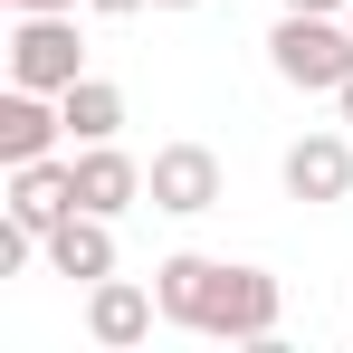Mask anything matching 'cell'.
<instances>
[{"instance_id":"cell-10","label":"cell","mask_w":353,"mask_h":353,"mask_svg":"<svg viewBox=\"0 0 353 353\" xmlns=\"http://www.w3.org/2000/svg\"><path fill=\"white\" fill-rule=\"evenodd\" d=\"M48 268H58V277H77V287L115 277V220H96V210H67L58 230H48Z\"/></svg>"},{"instance_id":"cell-14","label":"cell","mask_w":353,"mask_h":353,"mask_svg":"<svg viewBox=\"0 0 353 353\" xmlns=\"http://www.w3.org/2000/svg\"><path fill=\"white\" fill-rule=\"evenodd\" d=\"M277 10H334V19H344V10H353V0H277Z\"/></svg>"},{"instance_id":"cell-4","label":"cell","mask_w":353,"mask_h":353,"mask_svg":"<svg viewBox=\"0 0 353 353\" xmlns=\"http://www.w3.org/2000/svg\"><path fill=\"white\" fill-rule=\"evenodd\" d=\"M220 191H230V172H220V153H210V143H163V153L143 163V201H153V210H172V220L220 210Z\"/></svg>"},{"instance_id":"cell-5","label":"cell","mask_w":353,"mask_h":353,"mask_svg":"<svg viewBox=\"0 0 353 353\" xmlns=\"http://www.w3.org/2000/svg\"><path fill=\"white\" fill-rule=\"evenodd\" d=\"M287 201H305V210H334L353 191V124H325V134H296L287 143Z\"/></svg>"},{"instance_id":"cell-11","label":"cell","mask_w":353,"mask_h":353,"mask_svg":"<svg viewBox=\"0 0 353 353\" xmlns=\"http://www.w3.org/2000/svg\"><path fill=\"white\" fill-rule=\"evenodd\" d=\"M210 287H220V258H201V248H172V258L153 268V296H163V325H181V334H201V315H210Z\"/></svg>"},{"instance_id":"cell-3","label":"cell","mask_w":353,"mask_h":353,"mask_svg":"<svg viewBox=\"0 0 353 353\" xmlns=\"http://www.w3.org/2000/svg\"><path fill=\"white\" fill-rule=\"evenodd\" d=\"M277 325H287V287H277L268 268H230V258H220V287H210L201 334H210V344H277Z\"/></svg>"},{"instance_id":"cell-7","label":"cell","mask_w":353,"mask_h":353,"mask_svg":"<svg viewBox=\"0 0 353 353\" xmlns=\"http://www.w3.org/2000/svg\"><path fill=\"white\" fill-rule=\"evenodd\" d=\"M67 143V105L58 96H39V86H10L0 96V172L10 163H39V153H58Z\"/></svg>"},{"instance_id":"cell-13","label":"cell","mask_w":353,"mask_h":353,"mask_svg":"<svg viewBox=\"0 0 353 353\" xmlns=\"http://www.w3.org/2000/svg\"><path fill=\"white\" fill-rule=\"evenodd\" d=\"M96 19H134V10H153V0H86Z\"/></svg>"},{"instance_id":"cell-17","label":"cell","mask_w":353,"mask_h":353,"mask_svg":"<svg viewBox=\"0 0 353 353\" xmlns=\"http://www.w3.org/2000/svg\"><path fill=\"white\" fill-rule=\"evenodd\" d=\"M153 10H201V0H153Z\"/></svg>"},{"instance_id":"cell-9","label":"cell","mask_w":353,"mask_h":353,"mask_svg":"<svg viewBox=\"0 0 353 353\" xmlns=\"http://www.w3.org/2000/svg\"><path fill=\"white\" fill-rule=\"evenodd\" d=\"M10 210L29 230H58L77 210V153H39V163H10Z\"/></svg>"},{"instance_id":"cell-1","label":"cell","mask_w":353,"mask_h":353,"mask_svg":"<svg viewBox=\"0 0 353 353\" xmlns=\"http://www.w3.org/2000/svg\"><path fill=\"white\" fill-rule=\"evenodd\" d=\"M268 67L287 77L296 96H334V86L353 77V19H334V10H277Z\"/></svg>"},{"instance_id":"cell-6","label":"cell","mask_w":353,"mask_h":353,"mask_svg":"<svg viewBox=\"0 0 353 353\" xmlns=\"http://www.w3.org/2000/svg\"><path fill=\"white\" fill-rule=\"evenodd\" d=\"M153 315H163V296L134 287V277H96V287H86V334H96L105 353H134L143 334H153Z\"/></svg>"},{"instance_id":"cell-12","label":"cell","mask_w":353,"mask_h":353,"mask_svg":"<svg viewBox=\"0 0 353 353\" xmlns=\"http://www.w3.org/2000/svg\"><path fill=\"white\" fill-rule=\"evenodd\" d=\"M58 105H67V143H115L124 134V86L115 77H77Z\"/></svg>"},{"instance_id":"cell-2","label":"cell","mask_w":353,"mask_h":353,"mask_svg":"<svg viewBox=\"0 0 353 353\" xmlns=\"http://www.w3.org/2000/svg\"><path fill=\"white\" fill-rule=\"evenodd\" d=\"M77 77H86V39H77V10H19V19H10V86L67 96Z\"/></svg>"},{"instance_id":"cell-16","label":"cell","mask_w":353,"mask_h":353,"mask_svg":"<svg viewBox=\"0 0 353 353\" xmlns=\"http://www.w3.org/2000/svg\"><path fill=\"white\" fill-rule=\"evenodd\" d=\"M10 10H77V0H10Z\"/></svg>"},{"instance_id":"cell-18","label":"cell","mask_w":353,"mask_h":353,"mask_svg":"<svg viewBox=\"0 0 353 353\" xmlns=\"http://www.w3.org/2000/svg\"><path fill=\"white\" fill-rule=\"evenodd\" d=\"M344 19H353V10H344Z\"/></svg>"},{"instance_id":"cell-15","label":"cell","mask_w":353,"mask_h":353,"mask_svg":"<svg viewBox=\"0 0 353 353\" xmlns=\"http://www.w3.org/2000/svg\"><path fill=\"white\" fill-rule=\"evenodd\" d=\"M334 115H344V124H353V77H344V86H334Z\"/></svg>"},{"instance_id":"cell-8","label":"cell","mask_w":353,"mask_h":353,"mask_svg":"<svg viewBox=\"0 0 353 353\" xmlns=\"http://www.w3.org/2000/svg\"><path fill=\"white\" fill-rule=\"evenodd\" d=\"M134 201H143V163H134L124 143H77V210L124 220Z\"/></svg>"}]
</instances>
